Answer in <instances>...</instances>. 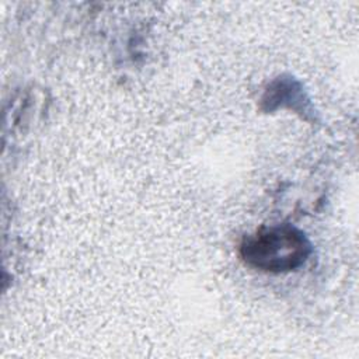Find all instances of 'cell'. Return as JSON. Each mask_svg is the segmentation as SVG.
Segmentation results:
<instances>
[{
	"mask_svg": "<svg viewBox=\"0 0 359 359\" xmlns=\"http://www.w3.org/2000/svg\"><path fill=\"white\" fill-rule=\"evenodd\" d=\"M310 252V241L292 224L261 227L240 244V255L248 266L272 273L296 271Z\"/></svg>",
	"mask_w": 359,
	"mask_h": 359,
	"instance_id": "obj_1",
	"label": "cell"
}]
</instances>
